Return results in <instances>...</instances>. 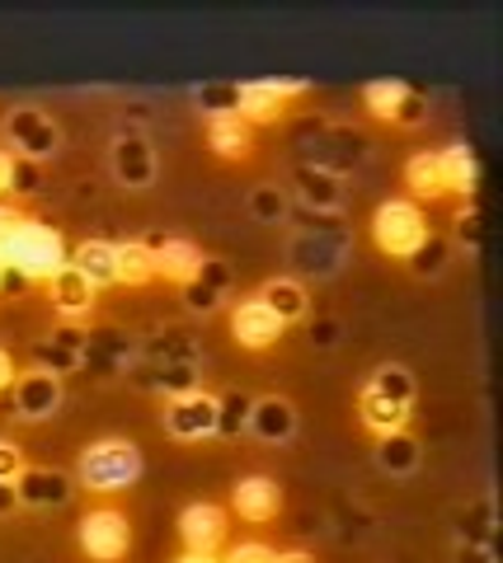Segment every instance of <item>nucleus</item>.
Segmentation results:
<instances>
[{
    "mask_svg": "<svg viewBox=\"0 0 503 563\" xmlns=\"http://www.w3.org/2000/svg\"><path fill=\"white\" fill-rule=\"evenodd\" d=\"M414 395L419 385L405 372L401 362H386L368 376L358 395V418L372 437H391V432H409V418H414Z\"/></svg>",
    "mask_w": 503,
    "mask_h": 563,
    "instance_id": "obj_1",
    "label": "nucleus"
},
{
    "mask_svg": "<svg viewBox=\"0 0 503 563\" xmlns=\"http://www.w3.org/2000/svg\"><path fill=\"white\" fill-rule=\"evenodd\" d=\"M142 446L128 442V437H99L76 455V484L90 493H128L142 479Z\"/></svg>",
    "mask_w": 503,
    "mask_h": 563,
    "instance_id": "obj_2",
    "label": "nucleus"
},
{
    "mask_svg": "<svg viewBox=\"0 0 503 563\" xmlns=\"http://www.w3.org/2000/svg\"><path fill=\"white\" fill-rule=\"evenodd\" d=\"M372 244H376V254L401 258V263L419 258L428 244H433L424 207L409 202V198H386V202L372 211Z\"/></svg>",
    "mask_w": 503,
    "mask_h": 563,
    "instance_id": "obj_3",
    "label": "nucleus"
},
{
    "mask_svg": "<svg viewBox=\"0 0 503 563\" xmlns=\"http://www.w3.org/2000/svg\"><path fill=\"white\" fill-rule=\"evenodd\" d=\"M0 258H6L10 273H20L24 282H47L52 273L66 268V258H72V250H66V240L57 225H43V221H24L20 231H14V240L0 250Z\"/></svg>",
    "mask_w": 503,
    "mask_h": 563,
    "instance_id": "obj_4",
    "label": "nucleus"
},
{
    "mask_svg": "<svg viewBox=\"0 0 503 563\" xmlns=\"http://www.w3.org/2000/svg\"><path fill=\"white\" fill-rule=\"evenodd\" d=\"M306 95H310L306 80H283V76L277 80H245L231 90V113L245 118L250 128H269V122H277L287 113L292 99H306Z\"/></svg>",
    "mask_w": 503,
    "mask_h": 563,
    "instance_id": "obj_5",
    "label": "nucleus"
},
{
    "mask_svg": "<svg viewBox=\"0 0 503 563\" xmlns=\"http://www.w3.org/2000/svg\"><path fill=\"white\" fill-rule=\"evenodd\" d=\"M161 428L175 437V442H207V437L221 432V399L207 395L203 385L198 390H184V395H170Z\"/></svg>",
    "mask_w": 503,
    "mask_h": 563,
    "instance_id": "obj_6",
    "label": "nucleus"
},
{
    "mask_svg": "<svg viewBox=\"0 0 503 563\" xmlns=\"http://www.w3.org/2000/svg\"><path fill=\"white\" fill-rule=\"evenodd\" d=\"M76 544L90 563H118L132 550V521L118 507H90L76 526Z\"/></svg>",
    "mask_w": 503,
    "mask_h": 563,
    "instance_id": "obj_7",
    "label": "nucleus"
},
{
    "mask_svg": "<svg viewBox=\"0 0 503 563\" xmlns=\"http://www.w3.org/2000/svg\"><path fill=\"white\" fill-rule=\"evenodd\" d=\"M362 109H368L376 122H391V128H419L428 103H424V95H414V85L386 76V80L362 85Z\"/></svg>",
    "mask_w": 503,
    "mask_h": 563,
    "instance_id": "obj_8",
    "label": "nucleus"
},
{
    "mask_svg": "<svg viewBox=\"0 0 503 563\" xmlns=\"http://www.w3.org/2000/svg\"><path fill=\"white\" fill-rule=\"evenodd\" d=\"M292 198L320 221V217H339L343 202H349V188H343L339 169L316 161V165H297V174H292Z\"/></svg>",
    "mask_w": 503,
    "mask_h": 563,
    "instance_id": "obj_9",
    "label": "nucleus"
},
{
    "mask_svg": "<svg viewBox=\"0 0 503 563\" xmlns=\"http://www.w3.org/2000/svg\"><path fill=\"white\" fill-rule=\"evenodd\" d=\"M6 136H10L14 161H29V165L52 161V155H57V146H62L57 122H52L47 113H39V109H14V113L6 118Z\"/></svg>",
    "mask_w": 503,
    "mask_h": 563,
    "instance_id": "obj_10",
    "label": "nucleus"
},
{
    "mask_svg": "<svg viewBox=\"0 0 503 563\" xmlns=\"http://www.w3.org/2000/svg\"><path fill=\"white\" fill-rule=\"evenodd\" d=\"M227 324H231V339H236V347H245V352H264V347H273L277 339H283V320L259 301V296H240V301L231 306V314H227Z\"/></svg>",
    "mask_w": 503,
    "mask_h": 563,
    "instance_id": "obj_11",
    "label": "nucleus"
},
{
    "mask_svg": "<svg viewBox=\"0 0 503 563\" xmlns=\"http://www.w3.org/2000/svg\"><path fill=\"white\" fill-rule=\"evenodd\" d=\"M231 531V512L217 503H188L179 512V540L188 554H221Z\"/></svg>",
    "mask_w": 503,
    "mask_h": 563,
    "instance_id": "obj_12",
    "label": "nucleus"
},
{
    "mask_svg": "<svg viewBox=\"0 0 503 563\" xmlns=\"http://www.w3.org/2000/svg\"><path fill=\"white\" fill-rule=\"evenodd\" d=\"M287 258L297 263L306 277H335L339 263H343V235L335 225H306V231L292 240Z\"/></svg>",
    "mask_w": 503,
    "mask_h": 563,
    "instance_id": "obj_13",
    "label": "nucleus"
},
{
    "mask_svg": "<svg viewBox=\"0 0 503 563\" xmlns=\"http://www.w3.org/2000/svg\"><path fill=\"white\" fill-rule=\"evenodd\" d=\"M10 399H14V418L43 422V418H52L62 409V376L43 372V366H29V372L14 376Z\"/></svg>",
    "mask_w": 503,
    "mask_h": 563,
    "instance_id": "obj_14",
    "label": "nucleus"
},
{
    "mask_svg": "<svg viewBox=\"0 0 503 563\" xmlns=\"http://www.w3.org/2000/svg\"><path fill=\"white\" fill-rule=\"evenodd\" d=\"M405 188L409 202H442L452 198V165H447V151H414L405 161Z\"/></svg>",
    "mask_w": 503,
    "mask_h": 563,
    "instance_id": "obj_15",
    "label": "nucleus"
},
{
    "mask_svg": "<svg viewBox=\"0 0 503 563\" xmlns=\"http://www.w3.org/2000/svg\"><path fill=\"white\" fill-rule=\"evenodd\" d=\"M109 165H113V179L123 184L128 192H142L155 184V151L142 132H123L109 151Z\"/></svg>",
    "mask_w": 503,
    "mask_h": 563,
    "instance_id": "obj_16",
    "label": "nucleus"
},
{
    "mask_svg": "<svg viewBox=\"0 0 503 563\" xmlns=\"http://www.w3.org/2000/svg\"><path fill=\"white\" fill-rule=\"evenodd\" d=\"M231 512L250 526H269L283 512V488H277V479H269V474H245V479H236V488H231Z\"/></svg>",
    "mask_w": 503,
    "mask_h": 563,
    "instance_id": "obj_17",
    "label": "nucleus"
},
{
    "mask_svg": "<svg viewBox=\"0 0 503 563\" xmlns=\"http://www.w3.org/2000/svg\"><path fill=\"white\" fill-rule=\"evenodd\" d=\"M245 432H250V437H259L264 446H283V442H292V437H297V404L283 399V395L250 399Z\"/></svg>",
    "mask_w": 503,
    "mask_h": 563,
    "instance_id": "obj_18",
    "label": "nucleus"
},
{
    "mask_svg": "<svg viewBox=\"0 0 503 563\" xmlns=\"http://www.w3.org/2000/svg\"><path fill=\"white\" fill-rule=\"evenodd\" d=\"M203 128H207V146H212L217 161L240 165V161H250L254 155V128L245 118H236L231 109H212Z\"/></svg>",
    "mask_w": 503,
    "mask_h": 563,
    "instance_id": "obj_19",
    "label": "nucleus"
},
{
    "mask_svg": "<svg viewBox=\"0 0 503 563\" xmlns=\"http://www.w3.org/2000/svg\"><path fill=\"white\" fill-rule=\"evenodd\" d=\"M151 254H155V277L175 282V287H184V291L194 287V282L203 277V268H207V254L184 235H170L161 244H151Z\"/></svg>",
    "mask_w": 503,
    "mask_h": 563,
    "instance_id": "obj_20",
    "label": "nucleus"
},
{
    "mask_svg": "<svg viewBox=\"0 0 503 563\" xmlns=\"http://www.w3.org/2000/svg\"><path fill=\"white\" fill-rule=\"evenodd\" d=\"M43 287H47L52 310H57L66 324H80V320H90V314H95V296H99V291H95L90 282H85V277L72 268V263H66L62 273H52V277L43 282Z\"/></svg>",
    "mask_w": 503,
    "mask_h": 563,
    "instance_id": "obj_21",
    "label": "nucleus"
},
{
    "mask_svg": "<svg viewBox=\"0 0 503 563\" xmlns=\"http://www.w3.org/2000/svg\"><path fill=\"white\" fill-rule=\"evenodd\" d=\"M14 493H20V507H62L72 498V474L29 465L20 479H14Z\"/></svg>",
    "mask_w": 503,
    "mask_h": 563,
    "instance_id": "obj_22",
    "label": "nucleus"
},
{
    "mask_svg": "<svg viewBox=\"0 0 503 563\" xmlns=\"http://www.w3.org/2000/svg\"><path fill=\"white\" fill-rule=\"evenodd\" d=\"M72 268L90 282V287H118V244L113 240H80L72 250Z\"/></svg>",
    "mask_w": 503,
    "mask_h": 563,
    "instance_id": "obj_23",
    "label": "nucleus"
},
{
    "mask_svg": "<svg viewBox=\"0 0 503 563\" xmlns=\"http://www.w3.org/2000/svg\"><path fill=\"white\" fill-rule=\"evenodd\" d=\"M254 296L277 314V320H283V329L310 314V291H306V282H302V277H269Z\"/></svg>",
    "mask_w": 503,
    "mask_h": 563,
    "instance_id": "obj_24",
    "label": "nucleus"
},
{
    "mask_svg": "<svg viewBox=\"0 0 503 563\" xmlns=\"http://www.w3.org/2000/svg\"><path fill=\"white\" fill-rule=\"evenodd\" d=\"M155 282V254L146 240H123L118 244V287H146Z\"/></svg>",
    "mask_w": 503,
    "mask_h": 563,
    "instance_id": "obj_25",
    "label": "nucleus"
},
{
    "mask_svg": "<svg viewBox=\"0 0 503 563\" xmlns=\"http://www.w3.org/2000/svg\"><path fill=\"white\" fill-rule=\"evenodd\" d=\"M376 465L386 470V474H414L419 470V461H424V451H419V442H414L409 432H391V437H376Z\"/></svg>",
    "mask_w": 503,
    "mask_h": 563,
    "instance_id": "obj_26",
    "label": "nucleus"
},
{
    "mask_svg": "<svg viewBox=\"0 0 503 563\" xmlns=\"http://www.w3.org/2000/svg\"><path fill=\"white\" fill-rule=\"evenodd\" d=\"M85 362V352H80V339L76 333H57L52 343H39V366L52 376H66V372H76V366Z\"/></svg>",
    "mask_w": 503,
    "mask_h": 563,
    "instance_id": "obj_27",
    "label": "nucleus"
},
{
    "mask_svg": "<svg viewBox=\"0 0 503 563\" xmlns=\"http://www.w3.org/2000/svg\"><path fill=\"white\" fill-rule=\"evenodd\" d=\"M447 161H452V198H471L475 184H480V165H475V151L452 141L447 146Z\"/></svg>",
    "mask_w": 503,
    "mask_h": 563,
    "instance_id": "obj_28",
    "label": "nucleus"
},
{
    "mask_svg": "<svg viewBox=\"0 0 503 563\" xmlns=\"http://www.w3.org/2000/svg\"><path fill=\"white\" fill-rule=\"evenodd\" d=\"M250 217L254 221H264V225H277L292 211V198H287V188H254L250 192Z\"/></svg>",
    "mask_w": 503,
    "mask_h": 563,
    "instance_id": "obj_29",
    "label": "nucleus"
},
{
    "mask_svg": "<svg viewBox=\"0 0 503 563\" xmlns=\"http://www.w3.org/2000/svg\"><path fill=\"white\" fill-rule=\"evenodd\" d=\"M273 559H277V550H269L264 540H240L221 554V563H273Z\"/></svg>",
    "mask_w": 503,
    "mask_h": 563,
    "instance_id": "obj_30",
    "label": "nucleus"
},
{
    "mask_svg": "<svg viewBox=\"0 0 503 563\" xmlns=\"http://www.w3.org/2000/svg\"><path fill=\"white\" fill-rule=\"evenodd\" d=\"M24 470H29L24 451L14 446V442H6V437H0V484H14V479H20Z\"/></svg>",
    "mask_w": 503,
    "mask_h": 563,
    "instance_id": "obj_31",
    "label": "nucleus"
},
{
    "mask_svg": "<svg viewBox=\"0 0 503 563\" xmlns=\"http://www.w3.org/2000/svg\"><path fill=\"white\" fill-rule=\"evenodd\" d=\"M245 418H250V399H240V395L221 399V432H240Z\"/></svg>",
    "mask_w": 503,
    "mask_h": 563,
    "instance_id": "obj_32",
    "label": "nucleus"
},
{
    "mask_svg": "<svg viewBox=\"0 0 503 563\" xmlns=\"http://www.w3.org/2000/svg\"><path fill=\"white\" fill-rule=\"evenodd\" d=\"M24 221H29V217H24V211L14 207V202H0V250H6V244L14 240V231H20Z\"/></svg>",
    "mask_w": 503,
    "mask_h": 563,
    "instance_id": "obj_33",
    "label": "nucleus"
},
{
    "mask_svg": "<svg viewBox=\"0 0 503 563\" xmlns=\"http://www.w3.org/2000/svg\"><path fill=\"white\" fill-rule=\"evenodd\" d=\"M39 184H43V165L14 161V192H39Z\"/></svg>",
    "mask_w": 503,
    "mask_h": 563,
    "instance_id": "obj_34",
    "label": "nucleus"
},
{
    "mask_svg": "<svg viewBox=\"0 0 503 563\" xmlns=\"http://www.w3.org/2000/svg\"><path fill=\"white\" fill-rule=\"evenodd\" d=\"M6 192H14V155L0 151V202H6Z\"/></svg>",
    "mask_w": 503,
    "mask_h": 563,
    "instance_id": "obj_35",
    "label": "nucleus"
},
{
    "mask_svg": "<svg viewBox=\"0 0 503 563\" xmlns=\"http://www.w3.org/2000/svg\"><path fill=\"white\" fill-rule=\"evenodd\" d=\"M14 376H20V366H14V357H10L6 347H0V395H6L10 385H14Z\"/></svg>",
    "mask_w": 503,
    "mask_h": 563,
    "instance_id": "obj_36",
    "label": "nucleus"
},
{
    "mask_svg": "<svg viewBox=\"0 0 503 563\" xmlns=\"http://www.w3.org/2000/svg\"><path fill=\"white\" fill-rule=\"evenodd\" d=\"M14 507H20V493L14 484H0V517H14Z\"/></svg>",
    "mask_w": 503,
    "mask_h": 563,
    "instance_id": "obj_37",
    "label": "nucleus"
},
{
    "mask_svg": "<svg viewBox=\"0 0 503 563\" xmlns=\"http://www.w3.org/2000/svg\"><path fill=\"white\" fill-rule=\"evenodd\" d=\"M273 563H316V554H306V550H283Z\"/></svg>",
    "mask_w": 503,
    "mask_h": 563,
    "instance_id": "obj_38",
    "label": "nucleus"
},
{
    "mask_svg": "<svg viewBox=\"0 0 503 563\" xmlns=\"http://www.w3.org/2000/svg\"><path fill=\"white\" fill-rule=\"evenodd\" d=\"M175 563H221V554H188V550H184Z\"/></svg>",
    "mask_w": 503,
    "mask_h": 563,
    "instance_id": "obj_39",
    "label": "nucleus"
},
{
    "mask_svg": "<svg viewBox=\"0 0 503 563\" xmlns=\"http://www.w3.org/2000/svg\"><path fill=\"white\" fill-rule=\"evenodd\" d=\"M6 277H10V268H6V258H0V287H6Z\"/></svg>",
    "mask_w": 503,
    "mask_h": 563,
    "instance_id": "obj_40",
    "label": "nucleus"
}]
</instances>
